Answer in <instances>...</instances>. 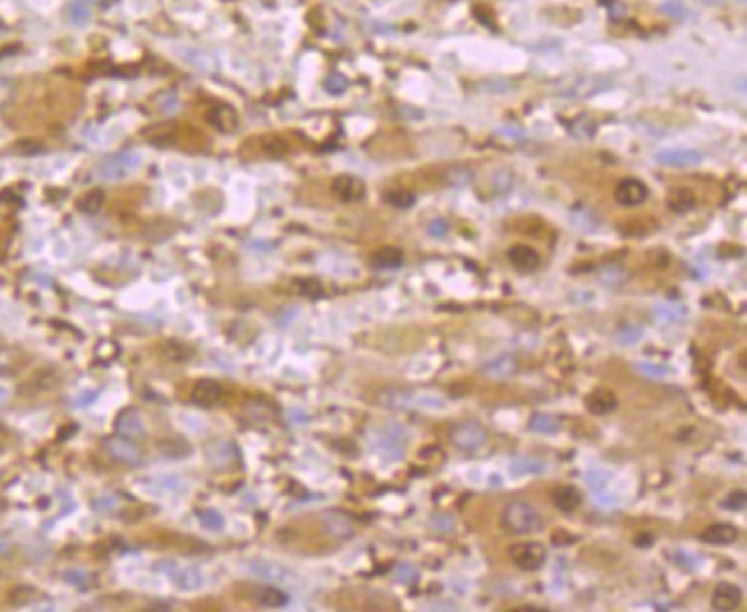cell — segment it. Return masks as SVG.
I'll use <instances>...</instances> for the list:
<instances>
[{"label": "cell", "mask_w": 747, "mask_h": 612, "mask_svg": "<svg viewBox=\"0 0 747 612\" xmlns=\"http://www.w3.org/2000/svg\"><path fill=\"white\" fill-rule=\"evenodd\" d=\"M541 514L528 502H511L502 512V528L514 532V535H528V532L541 530Z\"/></svg>", "instance_id": "obj_1"}, {"label": "cell", "mask_w": 747, "mask_h": 612, "mask_svg": "<svg viewBox=\"0 0 747 612\" xmlns=\"http://www.w3.org/2000/svg\"><path fill=\"white\" fill-rule=\"evenodd\" d=\"M450 441L459 447V450L473 452V450H479V447L489 441V431H486L484 425H479L475 420H466V422H459V425L452 427Z\"/></svg>", "instance_id": "obj_2"}, {"label": "cell", "mask_w": 747, "mask_h": 612, "mask_svg": "<svg viewBox=\"0 0 747 612\" xmlns=\"http://www.w3.org/2000/svg\"><path fill=\"white\" fill-rule=\"evenodd\" d=\"M140 163H143V156H140L138 152L115 154V156H110V159H106V161L99 166V177H104V179H122V177L131 175V172H136V170L140 168Z\"/></svg>", "instance_id": "obj_3"}, {"label": "cell", "mask_w": 747, "mask_h": 612, "mask_svg": "<svg viewBox=\"0 0 747 612\" xmlns=\"http://www.w3.org/2000/svg\"><path fill=\"white\" fill-rule=\"evenodd\" d=\"M511 560L518 569L523 571H537L541 564L546 562V551L544 546L537 544V541H528V544H518L509 548Z\"/></svg>", "instance_id": "obj_4"}, {"label": "cell", "mask_w": 747, "mask_h": 612, "mask_svg": "<svg viewBox=\"0 0 747 612\" xmlns=\"http://www.w3.org/2000/svg\"><path fill=\"white\" fill-rule=\"evenodd\" d=\"M649 198V188L640 179H621L615 188V200L621 204V207H638L644 200Z\"/></svg>", "instance_id": "obj_5"}, {"label": "cell", "mask_w": 747, "mask_h": 612, "mask_svg": "<svg viewBox=\"0 0 747 612\" xmlns=\"http://www.w3.org/2000/svg\"><path fill=\"white\" fill-rule=\"evenodd\" d=\"M330 188H333L335 198L342 200V202H358V200H363L365 193H367L365 184L360 182L358 177H353V175H340V177H335V179H333V186H330Z\"/></svg>", "instance_id": "obj_6"}, {"label": "cell", "mask_w": 747, "mask_h": 612, "mask_svg": "<svg viewBox=\"0 0 747 612\" xmlns=\"http://www.w3.org/2000/svg\"><path fill=\"white\" fill-rule=\"evenodd\" d=\"M507 257H509L511 266L518 269V271H523V273H530L534 269H539V264H541V257H539L537 250H534L532 246H525V243H516V246H511Z\"/></svg>", "instance_id": "obj_7"}, {"label": "cell", "mask_w": 747, "mask_h": 612, "mask_svg": "<svg viewBox=\"0 0 747 612\" xmlns=\"http://www.w3.org/2000/svg\"><path fill=\"white\" fill-rule=\"evenodd\" d=\"M585 404H587V411L592 415H610L617 408L619 402H617V397H615V392H612V390L596 388V390H592L587 395Z\"/></svg>", "instance_id": "obj_8"}, {"label": "cell", "mask_w": 747, "mask_h": 612, "mask_svg": "<svg viewBox=\"0 0 747 612\" xmlns=\"http://www.w3.org/2000/svg\"><path fill=\"white\" fill-rule=\"evenodd\" d=\"M743 601V592L736 585L722 583L713 592V608L715 610H736Z\"/></svg>", "instance_id": "obj_9"}, {"label": "cell", "mask_w": 747, "mask_h": 612, "mask_svg": "<svg viewBox=\"0 0 747 612\" xmlns=\"http://www.w3.org/2000/svg\"><path fill=\"white\" fill-rule=\"evenodd\" d=\"M738 539V530L729 523H715L702 532V541L713 546H729Z\"/></svg>", "instance_id": "obj_10"}, {"label": "cell", "mask_w": 747, "mask_h": 612, "mask_svg": "<svg viewBox=\"0 0 747 612\" xmlns=\"http://www.w3.org/2000/svg\"><path fill=\"white\" fill-rule=\"evenodd\" d=\"M553 505L564 514H571L583 505V496L576 486H557L553 491Z\"/></svg>", "instance_id": "obj_11"}, {"label": "cell", "mask_w": 747, "mask_h": 612, "mask_svg": "<svg viewBox=\"0 0 747 612\" xmlns=\"http://www.w3.org/2000/svg\"><path fill=\"white\" fill-rule=\"evenodd\" d=\"M656 159L674 168H690L702 161V154L693 152V149H667V152H658Z\"/></svg>", "instance_id": "obj_12"}, {"label": "cell", "mask_w": 747, "mask_h": 612, "mask_svg": "<svg viewBox=\"0 0 747 612\" xmlns=\"http://www.w3.org/2000/svg\"><path fill=\"white\" fill-rule=\"evenodd\" d=\"M220 399H223V388L218 386L216 381H198L193 388V402L200 404V406H214L218 404Z\"/></svg>", "instance_id": "obj_13"}, {"label": "cell", "mask_w": 747, "mask_h": 612, "mask_svg": "<svg viewBox=\"0 0 747 612\" xmlns=\"http://www.w3.org/2000/svg\"><path fill=\"white\" fill-rule=\"evenodd\" d=\"M108 452L113 454V459L122 461V464H129V466H136L140 464V452L136 445H131L129 441H122V438H110V441L106 443Z\"/></svg>", "instance_id": "obj_14"}, {"label": "cell", "mask_w": 747, "mask_h": 612, "mask_svg": "<svg viewBox=\"0 0 747 612\" xmlns=\"http://www.w3.org/2000/svg\"><path fill=\"white\" fill-rule=\"evenodd\" d=\"M209 122L214 124L218 131L232 133L234 129L239 127V115L230 106H218V108H214V111L209 113Z\"/></svg>", "instance_id": "obj_15"}, {"label": "cell", "mask_w": 747, "mask_h": 612, "mask_svg": "<svg viewBox=\"0 0 747 612\" xmlns=\"http://www.w3.org/2000/svg\"><path fill=\"white\" fill-rule=\"evenodd\" d=\"M115 429L120 431L122 436H140V434H143L145 425H143V418H140L138 411L127 408V411H122L120 415H117Z\"/></svg>", "instance_id": "obj_16"}, {"label": "cell", "mask_w": 747, "mask_h": 612, "mask_svg": "<svg viewBox=\"0 0 747 612\" xmlns=\"http://www.w3.org/2000/svg\"><path fill=\"white\" fill-rule=\"evenodd\" d=\"M667 207H670L674 214H688L697 207V198L693 191L688 188H674V191L667 195Z\"/></svg>", "instance_id": "obj_17"}, {"label": "cell", "mask_w": 747, "mask_h": 612, "mask_svg": "<svg viewBox=\"0 0 747 612\" xmlns=\"http://www.w3.org/2000/svg\"><path fill=\"white\" fill-rule=\"evenodd\" d=\"M207 457H209V464L216 466V468H227L232 466V459H234V447L230 443L225 441H218L214 445L207 447Z\"/></svg>", "instance_id": "obj_18"}, {"label": "cell", "mask_w": 747, "mask_h": 612, "mask_svg": "<svg viewBox=\"0 0 747 612\" xmlns=\"http://www.w3.org/2000/svg\"><path fill=\"white\" fill-rule=\"evenodd\" d=\"M255 601H257L262 608H282V606H287L289 596L282 592V590H278V587L266 585V587H259V590H257Z\"/></svg>", "instance_id": "obj_19"}, {"label": "cell", "mask_w": 747, "mask_h": 612, "mask_svg": "<svg viewBox=\"0 0 747 612\" xmlns=\"http://www.w3.org/2000/svg\"><path fill=\"white\" fill-rule=\"evenodd\" d=\"M67 19H69V23H74V26H85V23L92 19L90 0H74V3H69Z\"/></svg>", "instance_id": "obj_20"}, {"label": "cell", "mask_w": 747, "mask_h": 612, "mask_svg": "<svg viewBox=\"0 0 747 612\" xmlns=\"http://www.w3.org/2000/svg\"><path fill=\"white\" fill-rule=\"evenodd\" d=\"M172 578H175L179 590H184V592H193V590H198V587H202V574L193 567L179 569Z\"/></svg>", "instance_id": "obj_21"}, {"label": "cell", "mask_w": 747, "mask_h": 612, "mask_svg": "<svg viewBox=\"0 0 747 612\" xmlns=\"http://www.w3.org/2000/svg\"><path fill=\"white\" fill-rule=\"evenodd\" d=\"M374 264L379 269H397L404 264V253L399 248H381L374 253Z\"/></svg>", "instance_id": "obj_22"}, {"label": "cell", "mask_w": 747, "mask_h": 612, "mask_svg": "<svg viewBox=\"0 0 747 612\" xmlns=\"http://www.w3.org/2000/svg\"><path fill=\"white\" fill-rule=\"evenodd\" d=\"M383 200L390 204V207L397 209H411L415 204V195L406 188H390V191L383 193Z\"/></svg>", "instance_id": "obj_23"}, {"label": "cell", "mask_w": 747, "mask_h": 612, "mask_svg": "<svg viewBox=\"0 0 747 612\" xmlns=\"http://www.w3.org/2000/svg\"><path fill=\"white\" fill-rule=\"evenodd\" d=\"M250 571H253L255 576L266 578V580H285V578H289V574L285 569L278 567V564H269V562H253V564H250Z\"/></svg>", "instance_id": "obj_24"}, {"label": "cell", "mask_w": 747, "mask_h": 612, "mask_svg": "<svg viewBox=\"0 0 747 612\" xmlns=\"http://www.w3.org/2000/svg\"><path fill=\"white\" fill-rule=\"evenodd\" d=\"M104 202H106V195H104V191H99V188H94V191H90V193H85V195H83L81 202H78V209L85 211V214H97V211H99L101 207H104Z\"/></svg>", "instance_id": "obj_25"}, {"label": "cell", "mask_w": 747, "mask_h": 612, "mask_svg": "<svg viewBox=\"0 0 747 612\" xmlns=\"http://www.w3.org/2000/svg\"><path fill=\"white\" fill-rule=\"evenodd\" d=\"M530 427L534 431H541V434H555V431L560 429V422H557V418H553V415H532Z\"/></svg>", "instance_id": "obj_26"}, {"label": "cell", "mask_w": 747, "mask_h": 612, "mask_svg": "<svg viewBox=\"0 0 747 612\" xmlns=\"http://www.w3.org/2000/svg\"><path fill=\"white\" fill-rule=\"evenodd\" d=\"M159 450H161L163 454H168V457H172V459H179V457H186V454L191 452V447H188V443H184V441L165 438V441L159 445Z\"/></svg>", "instance_id": "obj_27"}, {"label": "cell", "mask_w": 747, "mask_h": 612, "mask_svg": "<svg viewBox=\"0 0 747 612\" xmlns=\"http://www.w3.org/2000/svg\"><path fill=\"white\" fill-rule=\"evenodd\" d=\"M262 147L269 156H285L289 152V145L278 136H266L262 138Z\"/></svg>", "instance_id": "obj_28"}, {"label": "cell", "mask_w": 747, "mask_h": 612, "mask_svg": "<svg viewBox=\"0 0 747 612\" xmlns=\"http://www.w3.org/2000/svg\"><path fill=\"white\" fill-rule=\"evenodd\" d=\"M198 519L207 530H223V525H225L223 516H220L216 509H200Z\"/></svg>", "instance_id": "obj_29"}, {"label": "cell", "mask_w": 747, "mask_h": 612, "mask_svg": "<svg viewBox=\"0 0 747 612\" xmlns=\"http://www.w3.org/2000/svg\"><path fill=\"white\" fill-rule=\"evenodd\" d=\"M294 289H296L298 294L312 296V298H317V296L324 294V287H321V282H319V280H312V278H308V280H296V282H294Z\"/></svg>", "instance_id": "obj_30"}, {"label": "cell", "mask_w": 747, "mask_h": 612, "mask_svg": "<svg viewBox=\"0 0 747 612\" xmlns=\"http://www.w3.org/2000/svg\"><path fill=\"white\" fill-rule=\"evenodd\" d=\"M347 78H344L342 74H330L328 78H326V90L330 92V94H342L344 90H347Z\"/></svg>", "instance_id": "obj_31"}, {"label": "cell", "mask_w": 747, "mask_h": 612, "mask_svg": "<svg viewBox=\"0 0 747 612\" xmlns=\"http://www.w3.org/2000/svg\"><path fill=\"white\" fill-rule=\"evenodd\" d=\"M722 505H725L727 509H743V507H745V493H743V491L731 493V496H729L725 502H722Z\"/></svg>", "instance_id": "obj_32"}, {"label": "cell", "mask_w": 747, "mask_h": 612, "mask_svg": "<svg viewBox=\"0 0 747 612\" xmlns=\"http://www.w3.org/2000/svg\"><path fill=\"white\" fill-rule=\"evenodd\" d=\"M429 232L434 234V237H445V234H447V223L443 221V218H438V221H434L429 225Z\"/></svg>", "instance_id": "obj_33"}, {"label": "cell", "mask_w": 747, "mask_h": 612, "mask_svg": "<svg viewBox=\"0 0 747 612\" xmlns=\"http://www.w3.org/2000/svg\"><path fill=\"white\" fill-rule=\"evenodd\" d=\"M663 10H665V12H672L674 17H679V14H688V12H686V7H683V5L679 3V0H670V3H665V5H663Z\"/></svg>", "instance_id": "obj_34"}, {"label": "cell", "mask_w": 747, "mask_h": 612, "mask_svg": "<svg viewBox=\"0 0 747 612\" xmlns=\"http://www.w3.org/2000/svg\"><path fill=\"white\" fill-rule=\"evenodd\" d=\"M94 399H97V392L90 390V392H83L81 397H76V406H90Z\"/></svg>", "instance_id": "obj_35"}, {"label": "cell", "mask_w": 747, "mask_h": 612, "mask_svg": "<svg viewBox=\"0 0 747 612\" xmlns=\"http://www.w3.org/2000/svg\"><path fill=\"white\" fill-rule=\"evenodd\" d=\"M704 5H720V3H727V0H702ZM738 3H745V0H738Z\"/></svg>", "instance_id": "obj_36"}, {"label": "cell", "mask_w": 747, "mask_h": 612, "mask_svg": "<svg viewBox=\"0 0 747 612\" xmlns=\"http://www.w3.org/2000/svg\"><path fill=\"white\" fill-rule=\"evenodd\" d=\"M5 548H7L5 544H0V553H5Z\"/></svg>", "instance_id": "obj_37"}]
</instances>
